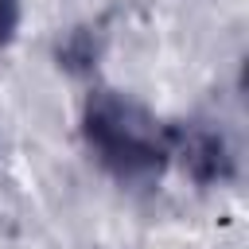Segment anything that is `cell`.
I'll use <instances>...</instances> for the list:
<instances>
[{
    "instance_id": "6da1fadb",
    "label": "cell",
    "mask_w": 249,
    "mask_h": 249,
    "mask_svg": "<svg viewBox=\"0 0 249 249\" xmlns=\"http://www.w3.org/2000/svg\"><path fill=\"white\" fill-rule=\"evenodd\" d=\"M82 136L89 152L124 183L156 179L171 160V124H160L144 105L97 89L82 109Z\"/></svg>"
},
{
    "instance_id": "7a4b0ae2",
    "label": "cell",
    "mask_w": 249,
    "mask_h": 249,
    "mask_svg": "<svg viewBox=\"0 0 249 249\" xmlns=\"http://www.w3.org/2000/svg\"><path fill=\"white\" fill-rule=\"evenodd\" d=\"M171 156H179V163L187 167V175L195 183H202V187L226 183L233 175L230 144L214 128H191V124L179 128V124H171Z\"/></svg>"
},
{
    "instance_id": "3957f363",
    "label": "cell",
    "mask_w": 249,
    "mask_h": 249,
    "mask_svg": "<svg viewBox=\"0 0 249 249\" xmlns=\"http://www.w3.org/2000/svg\"><path fill=\"white\" fill-rule=\"evenodd\" d=\"M58 58H62L66 66H86V62H93V39H89L86 31H74V35L58 47Z\"/></svg>"
},
{
    "instance_id": "277c9868",
    "label": "cell",
    "mask_w": 249,
    "mask_h": 249,
    "mask_svg": "<svg viewBox=\"0 0 249 249\" xmlns=\"http://www.w3.org/2000/svg\"><path fill=\"white\" fill-rule=\"evenodd\" d=\"M19 31V0H0V43H12Z\"/></svg>"
}]
</instances>
